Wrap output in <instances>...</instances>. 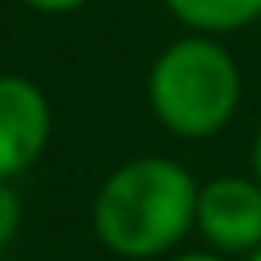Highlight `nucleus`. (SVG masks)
Returning <instances> with one entry per match:
<instances>
[{
  "label": "nucleus",
  "mask_w": 261,
  "mask_h": 261,
  "mask_svg": "<svg viewBox=\"0 0 261 261\" xmlns=\"http://www.w3.org/2000/svg\"><path fill=\"white\" fill-rule=\"evenodd\" d=\"M200 188L159 155L122 163L94 200L98 241L118 257H159L196 224Z\"/></svg>",
  "instance_id": "1"
},
{
  "label": "nucleus",
  "mask_w": 261,
  "mask_h": 261,
  "mask_svg": "<svg viewBox=\"0 0 261 261\" xmlns=\"http://www.w3.org/2000/svg\"><path fill=\"white\" fill-rule=\"evenodd\" d=\"M155 118L179 139L216 135L241 98L237 61L212 37H184L159 53L147 77Z\"/></svg>",
  "instance_id": "2"
},
{
  "label": "nucleus",
  "mask_w": 261,
  "mask_h": 261,
  "mask_svg": "<svg viewBox=\"0 0 261 261\" xmlns=\"http://www.w3.org/2000/svg\"><path fill=\"white\" fill-rule=\"evenodd\" d=\"M196 224L204 241L224 253H253L261 245V184L220 175L196 196Z\"/></svg>",
  "instance_id": "3"
},
{
  "label": "nucleus",
  "mask_w": 261,
  "mask_h": 261,
  "mask_svg": "<svg viewBox=\"0 0 261 261\" xmlns=\"http://www.w3.org/2000/svg\"><path fill=\"white\" fill-rule=\"evenodd\" d=\"M49 143V102L29 77H0V179L29 171Z\"/></svg>",
  "instance_id": "4"
},
{
  "label": "nucleus",
  "mask_w": 261,
  "mask_h": 261,
  "mask_svg": "<svg viewBox=\"0 0 261 261\" xmlns=\"http://www.w3.org/2000/svg\"><path fill=\"white\" fill-rule=\"evenodd\" d=\"M175 20L200 33H228L261 16V0H163Z\"/></svg>",
  "instance_id": "5"
},
{
  "label": "nucleus",
  "mask_w": 261,
  "mask_h": 261,
  "mask_svg": "<svg viewBox=\"0 0 261 261\" xmlns=\"http://www.w3.org/2000/svg\"><path fill=\"white\" fill-rule=\"evenodd\" d=\"M16 228H20V200H16V192L0 179V249L16 237Z\"/></svg>",
  "instance_id": "6"
},
{
  "label": "nucleus",
  "mask_w": 261,
  "mask_h": 261,
  "mask_svg": "<svg viewBox=\"0 0 261 261\" xmlns=\"http://www.w3.org/2000/svg\"><path fill=\"white\" fill-rule=\"evenodd\" d=\"M20 4L33 12H69V8H82L86 0H20Z\"/></svg>",
  "instance_id": "7"
},
{
  "label": "nucleus",
  "mask_w": 261,
  "mask_h": 261,
  "mask_svg": "<svg viewBox=\"0 0 261 261\" xmlns=\"http://www.w3.org/2000/svg\"><path fill=\"white\" fill-rule=\"evenodd\" d=\"M253 163H257V184H261V130H257V147H253Z\"/></svg>",
  "instance_id": "8"
},
{
  "label": "nucleus",
  "mask_w": 261,
  "mask_h": 261,
  "mask_svg": "<svg viewBox=\"0 0 261 261\" xmlns=\"http://www.w3.org/2000/svg\"><path fill=\"white\" fill-rule=\"evenodd\" d=\"M179 261H216V257H204V253H188V257H179Z\"/></svg>",
  "instance_id": "9"
},
{
  "label": "nucleus",
  "mask_w": 261,
  "mask_h": 261,
  "mask_svg": "<svg viewBox=\"0 0 261 261\" xmlns=\"http://www.w3.org/2000/svg\"><path fill=\"white\" fill-rule=\"evenodd\" d=\"M245 261H261V245H257V249H253V253H249Z\"/></svg>",
  "instance_id": "10"
},
{
  "label": "nucleus",
  "mask_w": 261,
  "mask_h": 261,
  "mask_svg": "<svg viewBox=\"0 0 261 261\" xmlns=\"http://www.w3.org/2000/svg\"><path fill=\"white\" fill-rule=\"evenodd\" d=\"M257 20H261V16H257Z\"/></svg>",
  "instance_id": "11"
}]
</instances>
